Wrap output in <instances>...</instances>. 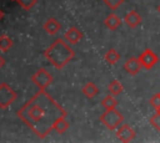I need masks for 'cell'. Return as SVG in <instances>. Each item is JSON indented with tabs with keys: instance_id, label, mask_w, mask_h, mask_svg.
Returning <instances> with one entry per match:
<instances>
[{
	"instance_id": "6da1fadb",
	"label": "cell",
	"mask_w": 160,
	"mask_h": 143,
	"mask_svg": "<svg viewBox=\"0 0 160 143\" xmlns=\"http://www.w3.org/2000/svg\"><path fill=\"white\" fill-rule=\"evenodd\" d=\"M61 116H66V111L45 90H39L18 111V117L41 139L52 131Z\"/></svg>"
},
{
	"instance_id": "7a4b0ae2",
	"label": "cell",
	"mask_w": 160,
	"mask_h": 143,
	"mask_svg": "<svg viewBox=\"0 0 160 143\" xmlns=\"http://www.w3.org/2000/svg\"><path fill=\"white\" fill-rule=\"evenodd\" d=\"M44 56L56 70H61L71 58L75 57V51L62 39H56L44 51Z\"/></svg>"
},
{
	"instance_id": "3957f363",
	"label": "cell",
	"mask_w": 160,
	"mask_h": 143,
	"mask_svg": "<svg viewBox=\"0 0 160 143\" xmlns=\"http://www.w3.org/2000/svg\"><path fill=\"white\" fill-rule=\"evenodd\" d=\"M100 122L110 131L116 129L118 127H120L124 122V117L122 114L116 109V108H111V109H105V112L100 116Z\"/></svg>"
},
{
	"instance_id": "277c9868",
	"label": "cell",
	"mask_w": 160,
	"mask_h": 143,
	"mask_svg": "<svg viewBox=\"0 0 160 143\" xmlns=\"http://www.w3.org/2000/svg\"><path fill=\"white\" fill-rule=\"evenodd\" d=\"M18 95L16 92L5 82L0 83V108L5 109L8 108L15 99H16Z\"/></svg>"
},
{
	"instance_id": "5b68a950",
	"label": "cell",
	"mask_w": 160,
	"mask_h": 143,
	"mask_svg": "<svg viewBox=\"0 0 160 143\" xmlns=\"http://www.w3.org/2000/svg\"><path fill=\"white\" fill-rule=\"evenodd\" d=\"M32 83L39 88V90H45L51 82H52V76L44 68L40 67L32 76H31Z\"/></svg>"
},
{
	"instance_id": "8992f818",
	"label": "cell",
	"mask_w": 160,
	"mask_h": 143,
	"mask_svg": "<svg viewBox=\"0 0 160 143\" xmlns=\"http://www.w3.org/2000/svg\"><path fill=\"white\" fill-rule=\"evenodd\" d=\"M139 60L145 70H151L158 62H159V56L150 48H145L140 55Z\"/></svg>"
},
{
	"instance_id": "52a82bcc",
	"label": "cell",
	"mask_w": 160,
	"mask_h": 143,
	"mask_svg": "<svg viewBox=\"0 0 160 143\" xmlns=\"http://www.w3.org/2000/svg\"><path fill=\"white\" fill-rule=\"evenodd\" d=\"M135 136H136L135 131L129 124H121L120 127L116 128V138L120 142H124V143L131 142L135 138Z\"/></svg>"
},
{
	"instance_id": "ba28073f",
	"label": "cell",
	"mask_w": 160,
	"mask_h": 143,
	"mask_svg": "<svg viewBox=\"0 0 160 143\" xmlns=\"http://www.w3.org/2000/svg\"><path fill=\"white\" fill-rule=\"evenodd\" d=\"M141 68H142V65H141L139 57H134V56H132V57L128 58V60L125 61V63H124V70H125L129 75H131V76L138 75Z\"/></svg>"
},
{
	"instance_id": "9c48e42d",
	"label": "cell",
	"mask_w": 160,
	"mask_h": 143,
	"mask_svg": "<svg viewBox=\"0 0 160 143\" xmlns=\"http://www.w3.org/2000/svg\"><path fill=\"white\" fill-rule=\"evenodd\" d=\"M124 22H125L129 27L135 29L136 26H139V25L141 24V15H140L136 10H130V11L125 15Z\"/></svg>"
},
{
	"instance_id": "30bf717a",
	"label": "cell",
	"mask_w": 160,
	"mask_h": 143,
	"mask_svg": "<svg viewBox=\"0 0 160 143\" xmlns=\"http://www.w3.org/2000/svg\"><path fill=\"white\" fill-rule=\"evenodd\" d=\"M81 37H82V32L75 26L69 27L64 34V39L69 44H76V42H79L81 40Z\"/></svg>"
},
{
	"instance_id": "8fae6325",
	"label": "cell",
	"mask_w": 160,
	"mask_h": 143,
	"mask_svg": "<svg viewBox=\"0 0 160 143\" xmlns=\"http://www.w3.org/2000/svg\"><path fill=\"white\" fill-rule=\"evenodd\" d=\"M42 27H44V30H45L49 35H55V34L61 29V25H60V22H59L55 17H50V19H48V20L44 22Z\"/></svg>"
},
{
	"instance_id": "7c38bea8",
	"label": "cell",
	"mask_w": 160,
	"mask_h": 143,
	"mask_svg": "<svg viewBox=\"0 0 160 143\" xmlns=\"http://www.w3.org/2000/svg\"><path fill=\"white\" fill-rule=\"evenodd\" d=\"M104 25H105L109 30H116V29L121 25V20L119 19L118 15H115L114 12H111V14H109V15L105 17Z\"/></svg>"
},
{
	"instance_id": "4fadbf2b",
	"label": "cell",
	"mask_w": 160,
	"mask_h": 143,
	"mask_svg": "<svg viewBox=\"0 0 160 143\" xmlns=\"http://www.w3.org/2000/svg\"><path fill=\"white\" fill-rule=\"evenodd\" d=\"M81 92H82V95H84L85 97H88V98H94V97L99 93V88H98V86H96L94 82H88V83H85V85L82 86Z\"/></svg>"
},
{
	"instance_id": "5bb4252c",
	"label": "cell",
	"mask_w": 160,
	"mask_h": 143,
	"mask_svg": "<svg viewBox=\"0 0 160 143\" xmlns=\"http://www.w3.org/2000/svg\"><path fill=\"white\" fill-rule=\"evenodd\" d=\"M68 128H69V123H68V121H66V116L59 117V118L55 121L54 126H52V131H56L59 134H62Z\"/></svg>"
},
{
	"instance_id": "9a60e30c",
	"label": "cell",
	"mask_w": 160,
	"mask_h": 143,
	"mask_svg": "<svg viewBox=\"0 0 160 143\" xmlns=\"http://www.w3.org/2000/svg\"><path fill=\"white\" fill-rule=\"evenodd\" d=\"M104 60H105L108 63L114 65V63H116V62L120 60V53H119L115 48H109V50L106 51V53L104 55Z\"/></svg>"
},
{
	"instance_id": "2e32d148",
	"label": "cell",
	"mask_w": 160,
	"mask_h": 143,
	"mask_svg": "<svg viewBox=\"0 0 160 143\" xmlns=\"http://www.w3.org/2000/svg\"><path fill=\"white\" fill-rule=\"evenodd\" d=\"M108 90H109V92H110L111 95L118 96V95H120V93L124 91V87H122V85H121V82H120L119 80H112V81H110V83L108 85Z\"/></svg>"
},
{
	"instance_id": "e0dca14e",
	"label": "cell",
	"mask_w": 160,
	"mask_h": 143,
	"mask_svg": "<svg viewBox=\"0 0 160 143\" xmlns=\"http://www.w3.org/2000/svg\"><path fill=\"white\" fill-rule=\"evenodd\" d=\"M116 104H118V101L115 98L114 95H108L106 97L102 98L101 101V106L105 108V109H111V108H116Z\"/></svg>"
},
{
	"instance_id": "ac0fdd59",
	"label": "cell",
	"mask_w": 160,
	"mask_h": 143,
	"mask_svg": "<svg viewBox=\"0 0 160 143\" xmlns=\"http://www.w3.org/2000/svg\"><path fill=\"white\" fill-rule=\"evenodd\" d=\"M11 46H12V40L6 35H1L0 36V51L6 52Z\"/></svg>"
},
{
	"instance_id": "d6986e66",
	"label": "cell",
	"mask_w": 160,
	"mask_h": 143,
	"mask_svg": "<svg viewBox=\"0 0 160 143\" xmlns=\"http://www.w3.org/2000/svg\"><path fill=\"white\" fill-rule=\"evenodd\" d=\"M149 121H150L151 127H152L155 131L160 132V112L155 109V113L150 117V119H149Z\"/></svg>"
},
{
	"instance_id": "ffe728a7",
	"label": "cell",
	"mask_w": 160,
	"mask_h": 143,
	"mask_svg": "<svg viewBox=\"0 0 160 143\" xmlns=\"http://www.w3.org/2000/svg\"><path fill=\"white\" fill-rule=\"evenodd\" d=\"M125 0H102V2L110 9V10H116Z\"/></svg>"
},
{
	"instance_id": "44dd1931",
	"label": "cell",
	"mask_w": 160,
	"mask_h": 143,
	"mask_svg": "<svg viewBox=\"0 0 160 143\" xmlns=\"http://www.w3.org/2000/svg\"><path fill=\"white\" fill-rule=\"evenodd\" d=\"M36 2H38V0H18V4H19L24 10H30Z\"/></svg>"
},
{
	"instance_id": "7402d4cb",
	"label": "cell",
	"mask_w": 160,
	"mask_h": 143,
	"mask_svg": "<svg viewBox=\"0 0 160 143\" xmlns=\"http://www.w3.org/2000/svg\"><path fill=\"white\" fill-rule=\"evenodd\" d=\"M149 103L151 104V107H154L155 109H158L160 107V92L155 93L154 96H151V98L149 99Z\"/></svg>"
},
{
	"instance_id": "603a6c76",
	"label": "cell",
	"mask_w": 160,
	"mask_h": 143,
	"mask_svg": "<svg viewBox=\"0 0 160 143\" xmlns=\"http://www.w3.org/2000/svg\"><path fill=\"white\" fill-rule=\"evenodd\" d=\"M4 65H5V60H4V57L0 55V68H1Z\"/></svg>"
},
{
	"instance_id": "cb8c5ba5",
	"label": "cell",
	"mask_w": 160,
	"mask_h": 143,
	"mask_svg": "<svg viewBox=\"0 0 160 143\" xmlns=\"http://www.w3.org/2000/svg\"><path fill=\"white\" fill-rule=\"evenodd\" d=\"M2 17H4V12H2V11H1V10H0V20H1V19H2Z\"/></svg>"
},
{
	"instance_id": "d4e9b609",
	"label": "cell",
	"mask_w": 160,
	"mask_h": 143,
	"mask_svg": "<svg viewBox=\"0 0 160 143\" xmlns=\"http://www.w3.org/2000/svg\"><path fill=\"white\" fill-rule=\"evenodd\" d=\"M158 11H159V14H160V4L158 5Z\"/></svg>"
},
{
	"instance_id": "484cf974",
	"label": "cell",
	"mask_w": 160,
	"mask_h": 143,
	"mask_svg": "<svg viewBox=\"0 0 160 143\" xmlns=\"http://www.w3.org/2000/svg\"><path fill=\"white\" fill-rule=\"evenodd\" d=\"M156 111H159V112H160V107H159V108H158V109H156Z\"/></svg>"
},
{
	"instance_id": "4316f807",
	"label": "cell",
	"mask_w": 160,
	"mask_h": 143,
	"mask_svg": "<svg viewBox=\"0 0 160 143\" xmlns=\"http://www.w3.org/2000/svg\"><path fill=\"white\" fill-rule=\"evenodd\" d=\"M12 1H18V0H12Z\"/></svg>"
}]
</instances>
